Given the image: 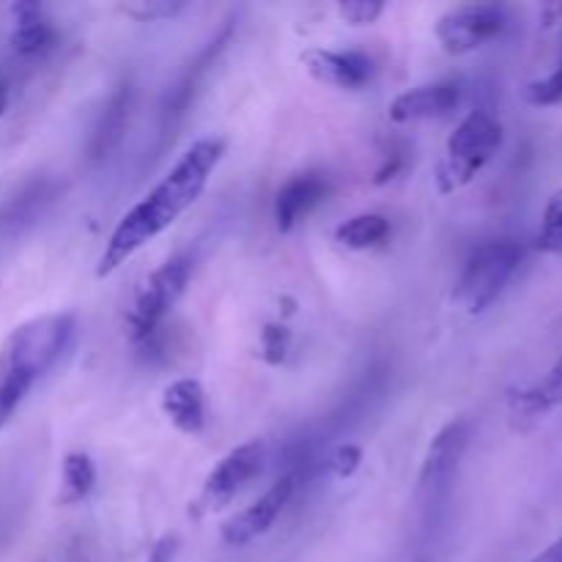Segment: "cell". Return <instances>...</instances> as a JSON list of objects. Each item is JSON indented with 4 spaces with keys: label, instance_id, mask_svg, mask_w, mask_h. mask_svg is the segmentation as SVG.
I'll return each mask as SVG.
<instances>
[{
    "label": "cell",
    "instance_id": "14",
    "mask_svg": "<svg viewBox=\"0 0 562 562\" xmlns=\"http://www.w3.org/2000/svg\"><path fill=\"white\" fill-rule=\"evenodd\" d=\"M11 14H14V31H11L9 44L20 58H42L55 47L58 33L36 3L11 5Z\"/></svg>",
    "mask_w": 562,
    "mask_h": 562
},
{
    "label": "cell",
    "instance_id": "15",
    "mask_svg": "<svg viewBox=\"0 0 562 562\" xmlns=\"http://www.w3.org/2000/svg\"><path fill=\"white\" fill-rule=\"evenodd\" d=\"M560 404H562V355L552 366V371H549L541 382L521 390V393H516L514 398H510V415H514V420L532 423Z\"/></svg>",
    "mask_w": 562,
    "mask_h": 562
},
{
    "label": "cell",
    "instance_id": "2",
    "mask_svg": "<svg viewBox=\"0 0 562 562\" xmlns=\"http://www.w3.org/2000/svg\"><path fill=\"white\" fill-rule=\"evenodd\" d=\"M77 333L71 313H44L11 329L0 346V431L31 390L64 360Z\"/></svg>",
    "mask_w": 562,
    "mask_h": 562
},
{
    "label": "cell",
    "instance_id": "16",
    "mask_svg": "<svg viewBox=\"0 0 562 562\" xmlns=\"http://www.w3.org/2000/svg\"><path fill=\"white\" fill-rule=\"evenodd\" d=\"M390 236V220L382 214H357L335 228V239L349 250H373L382 247Z\"/></svg>",
    "mask_w": 562,
    "mask_h": 562
},
{
    "label": "cell",
    "instance_id": "22",
    "mask_svg": "<svg viewBox=\"0 0 562 562\" xmlns=\"http://www.w3.org/2000/svg\"><path fill=\"white\" fill-rule=\"evenodd\" d=\"M187 5L184 3H170V0H137V3H126L121 5V11L140 22H151V20H170V16L181 14Z\"/></svg>",
    "mask_w": 562,
    "mask_h": 562
},
{
    "label": "cell",
    "instance_id": "6",
    "mask_svg": "<svg viewBox=\"0 0 562 562\" xmlns=\"http://www.w3.org/2000/svg\"><path fill=\"white\" fill-rule=\"evenodd\" d=\"M467 445H470V423L464 420L448 423L434 437V442L428 445L426 461H423L420 470V492H417L426 514L437 510L448 499Z\"/></svg>",
    "mask_w": 562,
    "mask_h": 562
},
{
    "label": "cell",
    "instance_id": "20",
    "mask_svg": "<svg viewBox=\"0 0 562 562\" xmlns=\"http://www.w3.org/2000/svg\"><path fill=\"white\" fill-rule=\"evenodd\" d=\"M536 247L541 252L562 256V190L549 198L547 212H543L541 220V231L536 236Z\"/></svg>",
    "mask_w": 562,
    "mask_h": 562
},
{
    "label": "cell",
    "instance_id": "1",
    "mask_svg": "<svg viewBox=\"0 0 562 562\" xmlns=\"http://www.w3.org/2000/svg\"><path fill=\"white\" fill-rule=\"evenodd\" d=\"M223 154V137H201V140L192 143L181 154L179 162L165 173V179L119 220L102 256H99L97 278H110L121 263L130 261L148 241L168 231L201 198V192L209 184V176L214 173Z\"/></svg>",
    "mask_w": 562,
    "mask_h": 562
},
{
    "label": "cell",
    "instance_id": "8",
    "mask_svg": "<svg viewBox=\"0 0 562 562\" xmlns=\"http://www.w3.org/2000/svg\"><path fill=\"white\" fill-rule=\"evenodd\" d=\"M263 467V445L258 439L239 445L231 450L212 472L201 488V497L195 499V516L212 514V510L225 508Z\"/></svg>",
    "mask_w": 562,
    "mask_h": 562
},
{
    "label": "cell",
    "instance_id": "26",
    "mask_svg": "<svg viewBox=\"0 0 562 562\" xmlns=\"http://www.w3.org/2000/svg\"><path fill=\"white\" fill-rule=\"evenodd\" d=\"M176 547H179V538L176 536H165L162 541L154 543L151 554H148V562H170L176 554Z\"/></svg>",
    "mask_w": 562,
    "mask_h": 562
},
{
    "label": "cell",
    "instance_id": "23",
    "mask_svg": "<svg viewBox=\"0 0 562 562\" xmlns=\"http://www.w3.org/2000/svg\"><path fill=\"white\" fill-rule=\"evenodd\" d=\"M291 346V333L283 324H267L261 333V355L269 366H280L285 360V351Z\"/></svg>",
    "mask_w": 562,
    "mask_h": 562
},
{
    "label": "cell",
    "instance_id": "3",
    "mask_svg": "<svg viewBox=\"0 0 562 562\" xmlns=\"http://www.w3.org/2000/svg\"><path fill=\"white\" fill-rule=\"evenodd\" d=\"M503 146V126L494 115L475 113L467 115L453 135L448 137L442 162L437 165V187L442 195L461 190L470 184L477 173L488 165V159Z\"/></svg>",
    "mask_w": 562,
    "mask_h": 562
},
{
    "label": "cell",
    "instance_id": "19",
    "mask_svg": "<svg viewBox=\"0 0 562 562\" xmlns=\"http://www.w3.org/2000/svg\"><path fill=\"white\" fill-rule=\"evenodd\" d=\"M126 102H130V91L126 88H119L110 99L108 110L102 115V124L93 132V157H104L110 148L115 146V140L121 137V130H124V115H126Z\"/></svg>",
    "mask_w": 562,
    "mask_h": 562
},
{
    "label": "cell",
    "instance_id": "5",
    "mask_svg": "<svg viewBox=\"0 0 562 562\" xmlns=\"http://www.w3.org/2000/svg\"><path fill=\"white\" fill-rule=\"evenodd\" d=\"M192 269H195L192 256H173L148 274L146 283L137 291L135 302H132L130 316H126V329H130L132 344L143 349V346H148L157 338L162 322L173 311L176 302L181 300L187 285H190Z\"/></svg>",
    "mask_w": 562,
    "mask_h": 562
},
{
    "label": "cell",
    "instance_id": "13",
    "mask_svg": "<svg viewBox=\"0 0 562 562\" xmlns=\"http://www.w3.org/2000/svg\"><path fill=\"white\" fill-rule=\"evenodd\" d=\"M162 412L176 431L198 437L206 428V393L198 379L184 376L162 390Z\"/></svg>",
    "mask_w": 562,
    "mask_h": 562
},
{
    "label": "cell",
    "instance_id": "28",
    "mask_svg": "<svg viewBox=\"0 0 562 562\" xmlns=\"http://www.w3.org/2000/svg\"><path fill=\"white\" fill-rule=\"evenodd\" d=\"M5 108H9V82L0 77V115L5 113Z\"/></svg>",
    "mask_w": 562,
    "mask_h": 562
},
{
    "label": "cell",
    "instance_id": "11",
    "mask_svg": "<svg viewBox=\"0 0 562 562\" xmlns=\"http://www.w3.org/2000/svg\"><path fill=\"white\" fill-rule=\"evenodd\" d=\"M461 88L456 82H431V86L412 88V91L398 93L390 102V121L395 124H412V121L442 119L459 108Z\"/></svg>",
    "mask_w": 562,
    "mask_h": 562
},
{
    "label": "cell",
    "instance_id": "9",
    "mask_svg": "<svg viewBox=\"0 0 562 562\" xmlns=\"http://www.w3.org/2000/svg\"><path fill=\"white\" fill-rule=\"evenodd\" d=\"M296 492V475H283L261 494L252 505H247L241 514H236L234 519H228L223 525V543L225 547H247L256 538L267 536L272 530V525L278 521V516L283 514L285 505L291 503Z\"/></svg>",
    "mask_w": 562,
    "mask_h": 562
},
{
    "label": "cell",
    "instance_id": "18",
    "mask_svg": "<svg viewBox=\"0 0 562 562\" xmlns=\"http://www.w3.org/2000/svg\"><path fill=\"white\" fill-rule=\"evenodd\" d=\"M44 201H47L44 187H31V190L20 192L9 203H3L0 206V239L20 234L27 223H33V217L42 212Z\"/></svg>",
    "mask_w": 562,
    "mask_h": 562
},
{
    "label": "cell",
    "instance_id": "7",
    "mask_svg": "<svg viewBox=\"0 0 562 562\" xmlns=\"http://www.w3.org/2000/svg\"><path fill=\"white\" fill-rule=\"evenodd\" d=\"M505 27H508L505 9L492 3H467L439 16L437 38L445 53L467 55L503 36Z\"/></svg>",
    "mask_w": 562,
    "mask_h": 562
},
{
    "label": "cell",
    "instance_id": "4",
    "mask_svg": "<svg viewBox=\"0 0 562 562\" xmlns=\"http://www.w3.org/2000/svg\"><path fill=\"white\" fill-rule=\"evenodd\" d=\"M521 258H525V247L514 239L481 245L467 258L464 272L456 283V302L472 316L488 311L499 300V294L508 289L514 274L519 272Z\"/></svg>",
    "mask_w": 562,
    "mask_h": 562
},
{
    "label": "cell",
    "instance_id": "25",
    "mask_svg": "<svg viewBox=\"0 0 562 562\" xmlns=\"http://www.w3.org/2000/svg\"><path fill=\"white\" fill-rule=\"evenodd\" d=\"M362 461V450L357 445H340L338 450L329 459V467H333L335 477H351L357 472Z\"/></svg>",
    "mask_w": 562,
    "mask_h": 562
},
{
    "label": "cell",
    "instance_id": "27",
    "mask_svg": "<svg viewBox=\"0 0 562 562\" xmlns=\"http://www.w3.org/2000/svg\"><path fill=\"white\" fill-rule=\"evenodd\" d=\"M530 562H562V538H558V541H554L552 547L543 549V552L538 554L536 560H530Z\"/></svg>",
    "mask_w": 562,
    "mask_h": 562
},
{
    "label": "cell",
    "instance_id": "12",
    "mask_svg": "<svg viewBox=\"0 0 562 562\" xmlns=\"http://www.w3.org/2000/svg\"><path fill=\"white\" fill-rule=\"evenodd\" d=\"M329 184L322 173L291 176L274 198V225L280 234H291L302 217L313 212L327 198Z\"/></svg>",
    "mask_w": 562,
    "mask_h": 562
},
{
    "label": "cell",
    "instance_id": "17",
    "mask_svg": "<svg viewBox=\"0 0 562 562\" xmlns=\"http://www.w3.org/2000/svg\"><path fill=\"white\" fill-rule=\"evenodd\" d=\"M97 483V470L93 461L86 453H69L64 459V470H60V503L77 505L93 492Z\"/></svg>",
    "mask_w": 562,
    "mask_h": 562
},
{
    "label": "cell",
    "instance_id": "24",
    "mask_svg": "<svg viewBox=\"0 0 562 562\" xmlns=\"http://www.w3.org/2000/svg\"><path fill=\"white\" fill-rule=\"evenodd\" d=\"M338 14L349 25H373L384 14V3H376V0H346V3H338Z\"/></svg>",
    "mask_w": 562,
    "mask_h": 562
},
{
    "label": "cell",
    "instance_id": "10",
    "mask_svg": "<svg viewBox=\"0 0 562 562\" xmlns=\"http://www.w3.org/2000/svg\"><path fill=\"white\" fill-rule=\"evenodd\" d=\"M300 64L305 66L307 75L322 86L344 88V91H360L362 86L371 82L373 64L368 55L355 53H338V49H318L311 47L300 55Z\"/></svg>",
    "mask_w": 562,
    "mask_h": 562
},
{
    "label": "cell",
    "instance_id": "21",
    "mask_svg": "<svg viewBox=\"0 0 562 562\" xmlns=\"http://www.w3.org/2000/svg\"><path fill=\"white\" fill-rule=\"evenodd\" d=\"M525 99L536 108H552V104L562 102V53L552 75L541 77L525 88Z\"/></svg>",
    "mask_w": 562,
    "mask_h": 562
}]
</instances>
